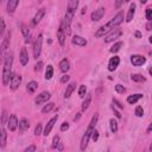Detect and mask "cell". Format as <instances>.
Wrapping results in <instances>:
<instances>
[{"mask_svg":"<svg viewBox=\"0 0 152 152\" xmlns=\"http://www.w3.org/2000/svg\"><path fill=\"white\" fill-rule=\"evenodd\" d=\"M12 64H13V53L8 52L4 59V69H2V84L7 86L12 78Z\"/></svg>","mask_w":152,"mask_h":152,"instance_id":"1","label":"cell"},{"mask_svg":"<svg viewBox=\"0 0 152 152\" xmlns=\"http://www.w3.org/2000/svg\"><path fill=\"white\" fill-rule=\"evenodd\" d=\"M42 44H43V34H38L34 43H33V57L37 59L42 52Z\"/></svg>","mask_w":152,"mask_h":152,"instance_id":"2","label":"cell"},{"mask_svg":"<svg viewBox=\"0 0 152 152\" xmlns=\"http://www.w3.org/2000/svg\"><path fill=\"white\" fill-rule=\"evenodd\" d=\"M121 34H122L121 28L114 27V28H112V32H110V33H108V34L106 36L104 42H106V43H112V42H114L115 39H118V38H119Z\"/></svg>","mask_w":152,"mask_h":152,"instance_id":"3","label":"cell"},{"mask_svg":"<svg viewBox=\"0 0 152 152\" xmlns=\"http://www.w3.org/2000/svg\"><path fill=\"white\" fill-rule=\"evenodd\" d=\"M94 129H95V128H90V127H88V128H87V131H86V133L83 134L82 140H81V145H80L81 151H84V150L87 148V146H88V141H89V139H90L91 133H93V131H94Z\"/></svg>","mask_w":152,"mask_h":152,"instance_id":"4","label":"cell"},{"mask_svg":"<svg viewBox=\"0 0 152 152\" xmlns=\"http://www.w3.org/2000/svg\"><path fill=\"white\" fill-rule=\"evenodd\" d=\"M122 21H124V12H119L114 18H112V19L107 23V25H108L110 28H114V27L119 26Z\"/></svg>","mask_w":152,"mask_h":152,"instance_id":"5","label":"cell"},{"mask_svg":"<svg viewBox=\"0 0 152 152\" xmlns=\"http://www.w3.org/2000/svg\"><path fill=\"white\" fill-rule=\"evenodd\" d=\"M10 38H11V32L8 31L7 33H6V36L4 37V39H2V43H1V49H0V56H1V58L2 59H5V55H6V50H7V48H8V44H10Z\"/></svg>","mask_w":152,"mask_h":152,"instance_id":"6","label":"cell"},{"mask_svg":"<svg viewBox=\"0 0 152 152\" xmlns=\"http://www.w3.org/2000/svg\"><path fill=\"white\" fill-rule=\"evenodd\" d=\"M18 125H19V121H18V118L17 115L12 114L10 118H8V121H7V127L11 132H14L17 128H18Z\"/></svg>","mask_w":152,"mask_h":152,"instance_id":"7","label":"cell"},{"mask_svg":"<svg viewBox=\"0 0 152 152\" xmlns=\"http://www.w3.org/2000/svg\"><path fill=\"white\" fill-rule=\"evenodd\" d=\"M131 63L134 66H140V65L146 63V58L141 55H132L131 56Z\"/></svg>","mask_w":152,"mask_h":152,"instance_id":"8","label":"cell"},{"mask_svg":"<svg viewBox=\"0 0 152 152\" xmlns=\"http://www.w3.org/2000/svg\"><path fill=\"white\" fill-rule=\"evenodd\" d=\"M21 83V76L18 75V74H13L12 75V78H11V82H10V87L12 90H17L19 88Z\"/></svg>","mask_w":152,"mask_h":152,"instance_id":"9","label":"cell"},{"mask_svg":"<svg viewBox=\"0 0 152 152\" xmlns=\"http://www.w3.org/2000/svg\"><path fill=\"white\" fill-rule=\"evenodd\" d=\"M104 12H106L104 7H99L97 10H95V11L91 13L90 19H91L93 21H99V20H101L102 17L104 15Z\"/></svg>","mask_w":152,"mask_h":152,"instance_id":"10","label":"cell"},{"mask_svg":"<svg viewBox=\"0 0 152 152\" xmlns=\"http://www.w3.org/2000/svg\"><path fill=\"white\" fill-rule=\"evenodd\" d=\"M65 37H66V33H65V31H64L63 24L61 23V25H59V27H58V30H57V39H58V43H59L61 46L64 45V43H65Z\"/></svg>","mask_w":152,"mask_h":152,"instance_id":"11","label":"cell"},{"mask_svg":"<svg viewBox=\"0 0 152 152\" xmlns=\"http://www.w3.org/2000/svg\"><path fill=\"white\" fill-rule=\"evenodd\" d=\"M57 119H58V115H55L53 118H51V119L49 120V122L46 124V126H45V128H44V132H43V134H44L45 137H48V135L50 134V132H51V129L53 128V126H55Z\"/></svg>","mask_w":152,"mask_h":152,"instance_id":"12","label":"cell"},{"mask_svg":"<svg viewBox=\"0 0 152 152\" xmlns=\"http://www.w3.org/2000/svg\"><path fill=\"white\" fill-rule=\"evenodd\" d=\"M50 97H51V94H50L49 91H43V93H40V94L36 97L34 102H36V104H40V103H43V102H46Z\"/></svg>","mask_w":152,"mask_h":152,"instance_id":"13","label":"cell"},{"mask_svg":"<svg viewBox=\"0 0 152 152\" xmlns=\"http://www.w3.org/2000/svg\"><path fill=\"white\" fill-rule=\"evenodd\" d=\"M110 30H112V28L106 24V25H103V26H101V27H99V28L96 30V32H95V37H97V38L103 37V36H106Z\"/></svg>","mask_w":152,"mask_h":152,"instance_id":"14","label":"cell"},{"mask_svg":"<svg viewBox=\"0 0 152 152\" xmlns=\"http://www.w3.org/2000/svg\"><path fill=\"white\" fill-rule=\"evenodd\" d=\"M119 63H120V58L118 56H114L109 59V63H108V70L109 71H114L118 66H119Z\"/></svg>","mask_w":152,"mask_h":152,"instance_id":"15","label":"cell"},{"mask_svg":"<svg viewBox=\"0 0 152 152\" xmlns=\"http://www.w3.org/2000/svg\"><path fill=\"white\" fill-rule=\"evenodd\" d=\"M44 14H45V8H39V10L37 11V13L34 14L33 19H32V25H37V24L43 19Z\"/></svg>","mask_w":152,"mask_h":152,"instance_id":"16","label":"cell"},{"mask_svg":"<svg viewBox=\"0 0 152 152\" xmlns=\"http://www.w3.org/2000/svg\"><path fill=\"white\" fill-rule=\"evenodd\" d=\"M71 43L74 45H78V46H86L87 45V39L81 37V36H74L71 38Z\"/></svg>","mask_w":152,"mask_h":152,"instance_id":"17","label":"cell"},{"mask_svg":"<svg viewBox=\"0 0 152 152\" xmlns=\"http://www.w3.org/2000/svg\"><path fill=\"white\" fill-rule=\"evenodd\" d=\"M18 5H19V0H8L7 1V12L10 14L14 13V11L18 7Z\"/></svg>","mask_w":152,"mask_h":152,"instance_id":"18","label":"cell"},{"mask_svg":"<svg viewBox=\"0 0 152 152\" xmlns=\"http://www.w3.org/2000/svg\"><path fill=\"white\" fill-rule=\"evenodd\" d=\"M19 61H20V64H21L23 66H24V65H26V64L28 63V55H27V51H26V49H25V48H23V49H21V51H20Z\"/></svg>","mask_w":152,"mask_h":152,"instance_id":"19","label":"cell"},{"mask_svg":"<svg viewBox=\"0 0 152 152\" xmlns=\"http://www.w3.org/2000/svg\"><path fill=\"white\" fill-rule=\"evenodd\" d=\"M18 127H19V132H20V133H24V132H25L26 129H28V127H30V122H28V120H27L26 118L20 119Z\"/></svg>","mask_w":152,"mask_h":152,"instance_id":"20","label":"cell"},{"mask_svg":"<svg viewBox=\"0 0 152 152\" xmlns=\"http://www.w3.org/2000/svg\"><path fill=\"white\" fill-rule=\"evenodd\" d=\"M134 14H135V4L133 2V4H131V6H129V8H128V13H127V17H126V21H127V23L132 21Z\"/></svg>","mask_w":152,"mask_h":152,"instance_id":"21","label":"cell"},{"mask_svg":"<svg viewBox=\"0 0 152 152\" xmlns=\"http://www.w3.org/2000/svg\"><path fill=\"white\" fill-rule=\"evenodd\" d=\"M69 69H70V63H69V61H68L66 58H63V59L59 62V70H61L62 72H66Z\"/></svg>","mask_w":152,"mask_h":152,"instance_id":"22","label":"cell"},{"mask_svg":"<svg viewBox=\"0 0 152 152\" xmlns=\"http://www.w3.org/2000/svg\"><path fill=\"white\" fill-rule=\"evenodd\" d=\"M76 88V83L75 82H71L69 86H66V89H65V93H64V99H69L70 95L72 94V91L75 90Z\"/></svg>","mask_w":152,"mask_h":152,"instance_id":"23","label":"cell"},{"mask_svg":"<svg viewBox=\"0 0 152 152\" xmlns=\"http://www.w3.org/2000/svg\"><path fill=\"white\" fill-rule=\"evenodd\" d=\"M37 88H38V83H37L36 81H31V82H28L27 86H26V90H27L28 94H33V93L37 90Z\"/></svg>","mask_w":152,"mask_h":152,"instance_id":"24","label":"cell"},{"mask_svg":"<svg viewBox=\"0 0 152 152\" xmlns=\"http://www.w3.org/2000/svg\"><path fill=\"white\" fill-rule=\"evenodd\" d=\"M141 97H142V94H134V95H129V96L127 97V102H128L129 104H134V103H137Z\"/></svg>","mask_w":152,"mask_h":152,"instance_id":"25","label":"cell"},{"mask_svg":"<svg viewBox=\"0 0 152 152\" xmlns=\"http://www.w3.org/2000/svg\"><path fill=\"white\" fill-rule=\"evenodd\" d=\"M77 6H78V0H69V2H68V7H66V11L75 13V11H76Z\"/></svg>","mask_w":152,"mask_h":152,"instance_id":"26","label":"cell"},{"mask_svg":"<svg viewBox=\"0 0 152 152\" xmlns=\"http://www.w3.org/2000/svg\"><path fill=\"white\" fill-rule=\"evenodd\" d=\"M21 33H23V36L25 38V43H28L30 42V30L24 24H21Z\"/></svg>","mask_w":152,"mask_h":152,"instance_id":"27","label":"cell"},{"mask_svg":"<svg viewBox=\"0 0 152 152\" xmlns=\"http://www.w3.org/2000/svg\"><path fill=\"white\" fill-rule=\"evenodd\" d=\"M90 102H91V94L89 93V94L86 95V99H84V101L82 103V110H87L89 108V106H90Z\"/></svg>","mask_w":152,"mask_h":152,"instance_id":"28","label":"cell"},{"mask_svg":"<svg viewBox=\"0 0 152 152\" xmlns=\"http://www.w3.org/2000/svg\"><path fill=\"white\" fill-rule=\"evenodd\" d=\"M6 138H7V133L5 131V128H1V133H0V147L4 148L6 146Z\"/></svg>","mask_w":152,"mask_h":152,"instance_id":"29","label":"cell"},{"mask_svg":"<svg viewBox=\"0 0 152 152\" xmlns=\"http://www.w3.org/2000/svg\"><path fill=\"white\" fill-rule=\"evenodd\" d=\"M53 107H55V103H53V102H49L48 104H45V106L43 107V109H42V113H43V114L50 113V112L53 109Z\"/></svg>","mask_w":152,"mask_h":152,"instance_id":"30","label":"cell"},{"mask_svg":"<svg viewBox=\"0 0 152 152\" xmlns=\"http://www.w3.org/2000/svg\"><path fill=\"white\" fill-rule=\"evenodd\" d=\"M131 78H132V81H134V82H145V81H146V78H145L142 75H140V74H133V75L131 76Z\"/></svg>","mask_w":152,"mask_h":152,"instance_id":"31","label":"cell"},{"mask_svg":"<svg viewBox=\"0 0 152 152\" xmlns=\"http://www.w3.org/2000/svg\"><path fill=\"white\" fill-rule=\"evenodd\" d=\"M109 127H110L112 133H116L118 132V121L114 119H110L109 120Z\"/></svg>","mask_w":152,"mask_h":152,"instance_id":"32","label":"cell"},{"mask_svg":"<svg viewBox=\"0 0 152 152\" xmlns=\"http://www.w3.org/2000/svg\"><path fill=\"white\" fill-rule=\"evenodd\" d=\"M122 45H124V43H122V42H118V43H115V44L110 48V50H109V51H110L112 53H115V52H118V51L121 49V46H122Z\"/></svg>","mask_w":152,"mask_h":152,"instance_id":"33","label":"cell"},{"mask_svg":"<svg viewBox=\"0 0 152 152\" xmlns=\"http://www.w3.org/2000/svg\"><path fill=\"white\" fill-rule=\"evenodd\" d=\"M52 76H53V66L52 65H48L46 71H45V78L46 80H50Z\"/></svg>","mask_w":152,"mask_h":152,"instance_id":"34","label":"cell"},{"mask_svg":"<svg viewBox=\"0 0 152 152\" xmlns=\"http://www.w3.org/2000/svg\"><path fill=\"white\" fill-rule=\"evenodd\" d=\"M86 94H87V87L84 84H81L78 88V96L83 99V97H86Z\"/></svg>","mask_w":152,"mask_h":152,"instance_id":"35","label":"cell"},{"mask_svg":"<svg viewBox=\"0 0 152 152\" xmlns=\"http://www.w3.org/2000/svg\"><path fill=\"white\" fill-rule=\"evenodd\" d=\"M115 91L118 94H124V93H126V88L122 84H116L115 86Z\"/></svg>","mask_w":152,"mask_h":152,"instance_id":"36","label":"cell"},{"mask_svg":"<svg viewBox=\"0 0 152 152\" xmlns=\"http://www.w3.org/2000/svg\"><path fill=\"white\" fill-rule=\"evenodd\" d=\"M97 119H99V114H95V115L91 118V120H90V124H89V126H88V127H90V128H94V127H95V125H96V122H97Z\"/></svg>","mask_w":152,"mask_h":152,"instance_id":"37","label":"cell"},{"mask_svg":"<svg viewBox=\"0 0 152 152\" xmlns=\"http://www.w3.org/2000/svg\"><path fill=\"white\" fill-rule=\"evenodd\" d=\"M59 145V137L58 135H55L53 139H52V144H51V147L52 148H57Z\"/></svg>","mask_w":152,"mask_h":152,"instance_id":"38","label":"cell"},{"mask_svg":"<svg viewBox=\"0 0 152 152\" xmlns=\"http://www.w3.org/2000/svg\"><path fill=\"white\" fill-rule=\"evenodd\" d=\"M134 114H135L138 118L142 116V115H144V109H142V107H141V106H138V107L135 108V110H134Z\"/></svg>","mask_w":152,"mask_h":152,"instance_id":"39","label":"cell"},{"mask_svg":"<svg viewBox=\"0 0 152 152\" xmlns=\"http://www.w3.org/2000/svg\"><path fill=\"white\" fill-rule=\"evenodd\" d=\"M7 121V112L5 109H2V113H1V125L4 126Z\"/></svg>","mask_w":152,"mask_h":152,"instance_id":"40","label":"cell"},{"mask_svg":"<svg viewBox=\"0 0 152 152\" xmlns=\"http://www.w3.org/2000/svg\"><path fill=\"white\" fill-rule=\"evenodd\" d=\"M42 129H43V125L42 124H38L34 128V135H39L42 134Z\"/></svg>","mask_w":152,"mask_h":152,"instance_id":"41","label":"cell"},{"mask_svg":"<svg viewBox=\"0 0 152 152\" xmlns=\"http://www.w3.org/2000/svg\"><path fill=\"white\" fill-rule=\"evenodd\" d=\"M91 139H93V141H94V142L99 140V132H97L96 129H94V131H93V133H91Z\"/></svg>","mask_w":152,"mask_h":152,"instance_id":"42","label":"cell"},{"mask_svg":"<svg viewBox=\"0 0 152 152\" xmlns=\"http://www.w3.org/2000/svg\"><path fill=\"white\" fill-rule=\"evenodd\" d=\"M0 24H1V27H0V34L4 36V32H5V20H4V18L0 19Z\"/></svg>","mask_w":152,"mask_h":152,"instance_id":"43","label":"cell"},{"mask_svg":"<svg viewBox=\"0 0 152 152\" xmlns=\"http://www.w3.org/2000/svg\"><path fill=\"white\" fill-rule=\"evenodd\" d=\"M42 68H43V62H42V61H39V62H38V63L34 65V70L39 72V71L42 70Z\"/></svg>","mask_w":152,"mask_h":152,"instance_id":"44","label":"cell"},{"mask_svg":"<svg viewBox=\"0 0 152 152\" xmlns=\"http://www.w3.org/2000/svg\"><path fill=\"white\" fill-rule=\"evenodd\" d=\"M146 19L152 20V10L151 8H146Z\"/></svg>","mask_w":152,"mask_h":152,"instance_id":"45","label":"cell"},{"mask_svg":"<svg viewBox=\"0 0 152 152\" xmlns=\"http://www.w3.org/2000/svg\"><path fill=\"white\" fill-rule=\"evenodd\" d=\"M69 129V124L68 122H63L62 125H61V131L62 132H65V131H68Z\"/></svg>","mask_w":152,"mask_h":152,"instance_id":"46","label":"cell"},{"mask_svg":"<svg viewBox=\"0 0 152 152\" xmlns=\"http://www.w3.org/2000/svg\"><path fill=\"white\" fill-rule=\"evenodd\" d=\"M112 109H113V112H114L115 116H116L118 119H120V118H121V114H120V112H119V110H116V108L114 107V104H112Z\"/></svg>","mask_w":152,"mask_h":152,"instance_id":"47","label":"cell"},{"mask_svg":"<svg viewBox=\"0 0 152 152\" xmlns=\"http://www.w3.org/2000/svg\"><path fill=\"white\" fill-rule=\"evenodd\" d=\"M33 151H36V146H34V145L27 146V147L24 150V152H33Z\"/></svg>","mask_w":152,"mask_h":152,"instance_id":"48","label":"cell"},{"mask_svg":"<svg viewBox=\"0 0 152 152\" xmlns=\"http://www.w3.org/2000/svg\"><path fill=\"white\" fill-rule=\"evenodd\" d=\"M69 80H70V76H69V75H64V76H62L61 82H62V83H66Z\"/></svg>","mask_w":152,"mask_h":152,"instance_id":"49","label":"cell"},{"mask_svg":"<svg viewBox=\"0 0 152 152\" xmlns=\"http://www.w3.org/2000/svg\"><path fill=\"white\" fill-rule=\"evenodd\" d=\"M113 103H114V104H116V107H119L120 109H122V108H124V106H122V104H121L116 99H113Z\"/></svg>","mask_w":152,"mask_h":152,"instance_id":"50","label":"cell"},{"mask_svg":"<svg viewBox=\"0 0 152 152\" xmlns=\"http://www.w3.org/2000/svg\"><path fill=\"white\" fill-rule=\"evenodd\" d=\"M151 28H152V20H148V23L146 24V30H148V31H150Z\"/></svg>","mask_w":152,"mask_h":152,"instance_id":"51","label":"cell"},{"mask_svg":"<svg viewBox=\"0 0 152 152\" xmlns=\"http://www.w3.org/2000/svg\"><path fill=\"white\" fill-rule=\"evenodd\" d=\"M124 1H125V0H116V4H115V6L119 8V7H120V6L124 4Z\"/></svg>","mask_w":152,"mask_h":152,"instance_id":"52","label":"cell"},{"mask_svg":"<svg viewBox=\"0 0 152 152\" xmlns=\"http://www.w3.org/2000/svg\"><path fill=\"white\" fill-rule=\"evenodd\" d=\"M134 36H135V38H141V33H140V31H135V32H134Z\"/></svg>","mask_w":152,"mask_h":152,"instance_id":"53","label":"cell"},{"mask_svg":"<svg viewBox=\"0 0 152 152\" xmlns=\"http://www.w3.org/2000/svg\"><path fill=\"white\" fill-rule=\"evenodd\" d=\"M146 132H147V133H151V132H152V122H151V124L148 125V127H147Z\"/></svg>","mask_w":152,"mask_h":152,"instance_id":"54","label":"cell"},{"mask_svg":"<svg viewBox=\"0 0 152 152\" xmlns=\"http://www.w3.org/2000/svg\"><path fill=\"white\" fill-rule=\"evenodd\" d=\"M80 118H81V114H80V113H78V114H77V115H76V116H75V118H74V120H75V121H76V120H78V119H80Z\"/></svg>","mask_w":152,"mask_h":152,"instance_id":"55","label":"cell"},{"mask_svg":"<svg viewBox=\"0 0 152 152\" xmlns=\"http://www.w3.org/2000/svg\"><path fill=\"white\" fill-rule=\"evenodd\" d=\"M63 148H64V147H63V145H59V146L57 147V150H59V151H63Z\"/></svg>","mask_w":152,"mask_h":152,"instance_id":"56","label":"cell"},{"mask_svg":"<svg viewBox=\"0 0 152 152\" xmlns=\"http://www.w3.org/2000/svg\"><path fill=\"white\" fill-rule=\"evenodd\" d=\"M140 2H141V4H146V2H147V0H140Z\"/></svg>","mask_w":152,"mask_h":152,"instance_id":"57","label":"cell"},{"mask_svg":"<svg viewBox=\"0 0 152 152\" xmlns=\"http://www.w3.org/2000/svg\"><path fill=\"white\" fill-rule=\"evenodd\" d=\"M148 72H150V75H151V76H152V66H151V68H150V70H148Z\"/></svg>","mask_w":152,"mask_h":152,"instance_id":"58","label":"cell"},{"mask_svg":"<svg viewBox=\"0 0 152 152\" xmlns=\"http://www.w3.org/2000/svg\"><path fill=\"white\" fill-rule=\"evenodd\" d=\"M148 40H150V43L152 44V36H150V38H148Z\"/></svg>","mask_w":152,"mask_h":152,"instance_id":"59","label":"cell"},{"mask_svg":"<svg viewBox=\"0 0 152 152\" xmlns=\"http://www.w3.org/2000/svg\"><path fill=\"white\" fill-rule=\"evenodd\" d=\"M150 150H152V144H151V145H150Z\"/></svg>","mask_w":152,"mask_h":152,"instance_id":"60","label":"cell"},{"mask_svg":"<svg viewBox=\"0 0 152 152\" xmlns=\"http://www.w3.org/2000/svg\"><path fill=\"white\" fill-rule=\"evenodd\" d=\"M38 1H39V2H42V1H43V0H38Z\"/></svg>","mask_w":152,"mask_h":152,"instance_id":"61","label":"cell"},{"mask_svg":"<svg viewBox=\"0 0 152 152\" xmlns=\"http://www.w3.org/2000/svg\"><path fill=\"white\" fill-rule=\"evenodd\" d=\"M1 1H6V0H1Z\"/></svg>","mask_w":152,"mask_h":152,"instance_id":"62","label":"cell"},{"mask_svg":"<svg viewBox=\"0 0 152 152\" xmlns=\"http://www.w3.org/2000/svg\"><path fill=\"white\" fill-rule=\"evenodd\" d=\"M125 1H129V0H125Z\"/></svg>","mask_w":152,"mask_h":152,"instance_id":"63","label":"cell"}]
</instances>
